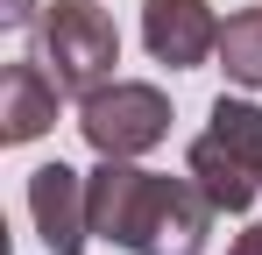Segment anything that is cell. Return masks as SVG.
<instances>
[{
	"label": "cell",
	"instance_id": "obj_1",
	"mask_svg": "<svg viewBox=\"0 0 262 255\" xmlns=\"http://www.w3.org/2000/svg\"><path fill=\"white\" fill-rule=\"evenodd\" d=\"M85 206H92V241H114L128 255H206L220 213L199 192V177L135 170L128 156H99V170L85 177Z\"/></svg>",
	"mask_w": 262,
	"mask_h": 255
},
{
	"label": "cell",
	"instance_id": "obj_2",
	"mask_svg": "<svg viewBox=\"0 0 262 255\" xmlns=\"http://www.w3.org/2000/svg\"><path fill=\"white\" fill-rule=\"evenodd\" d=\"M184 170L199 177V192H206L220 213H248L255 192H262V107L220 92L213 114H206V135H199L191 156H184Z\"/></svg>",
	"mask_w": 262,
	"mask_h": 255
},
{
	"label": "cell",
	"instance_id": "obj_3",
	"mask_svg": "<svg viewBox=\"0 0 262 255\" xmlns=\"http://www.w3.org/2000/svg\"><path fill=\"white\" fill-rule=\"evenodd\" d=\"M36 36H43V71L64 92H78L85 99L92 85L114 78V64H121V29H114V14L99 7V0H50L43 22H36Z\"/></svg>",
	"mask_w": 262,
	"mask_h": 255
},
{
	"label": "cell",
	"instance_id": "obj_4",
	"mask_svg": "<svg viewBox=\"0 0 262 255\" xmlns=\"http://www.w3.org/2000/svg\"><path fill=\"white\" fill-rule=\"evenodd\" d=\"M78 135L99 156H142L170 135V99L142 78H106L78 99Z\"/></svg>",
	"mask_w": 262,
	"mask_h": 255
},
{
	"label": "cell",
	"instance_id": "obj_5",
	"mask_svg": "<svg viewBox=\"0 0 262 255\" xmlns=\"http://www.w3.org/2000/svg\"><path fill=\"white\" fill-rule=\"evenodd\" d=\"M29 213L50 255H85L92 241V206H85V177L71 163H43L29 170Z\"/></svg>",
	"mask_w": 262,
	"mask_h": 255
},
{
	"label": "cell",
	"instance_id": "obj_6",
	"mask_svg": "<svg viewBox=\"0 0 262 255\" xmlns=\"http://www.w3.org/2000/svg\"><path fill=\"white\" fill-rule=\"evenodd\" d=\"M142 42L156 64L191 71V64L220 57V14L206 0H142Z\"/></svg>",
	"mask_w": 262,
	"mask_h": 255
},
{
	"label": "cell",
	"instance_id": "obj_7",
	"mask_svg": "<svg viewBox=\"0 0 262 255\" xmlns=\"http://www.w3.org/2000/svg\"><path fill=\"white\" fill-rule=\"evenodd\" d=\"M57 99H64V85L43 71V57H14L7 71H0V135L7 142H36L57 128Z\"/></svg>",
	"mask_w": 262,
	"mask_h": 255
},
{
	"label": "cell",
	"instance_id": "obj_8",
	"mask_svg": "<svg viewBox=\"0 0 262 255\" xmlns=\"http://www.w3.org/2000/svg\"><path fill=\"white\" fill-rule=\"evenodd\" d=\"M220 71L248 92H262V7H241L220 22Z\"/></svg>",
	"mask_w": 262,
	"mask_h": 255
},
{
	"label": "cell",
	"instance_id": "obj_9",
	"mask_svg": "<svg viewBox=\"0 0 262 255\" xmlns=\"http://www.w3.org/2000/svg\"><path fill=\"white\" fill-rule=\"evenodd\" d=\"M0 22H7V29H29V22H36V0H7Z\"/></svg>",
	"mask_w": 262,
	"mask_h": 255
},
{
	"label": "cell",
	"instance_id": "obj_10",
	"mask_svg": "<svg viewBox=\"0 0 262 255\" xmlns=\"http://www.w3.org/2000/svg\"><path fill=\"white\" fill-rule=\"evenodd\" d=\"M227 255H262V220H255V227H241V234H234V248H227Z\"/></svg>",
	"mask_w": 262,
	"mask_h": 255
}]
</instances>
